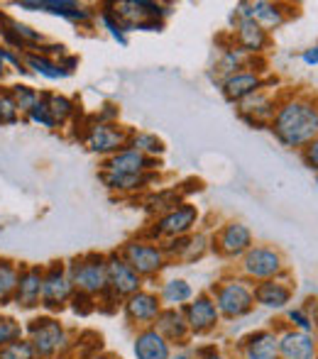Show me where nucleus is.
<instances>
[{"instance_id": "obj_15", "label": "nucleus", "mask_w": 318, "mask_h": 359, "mask_svg": "<svg viewBox=\"0 0 318 359\" xmlns=\"http://www.w3.org/2000/svg\"><path fill=\"white\" fill-rule=\"evenodd\" d=\"M120 308H123V316H125V320H128V325L143 330V327L154 325V320L159 318V313L164 306H161L157 291H147V288H143V291H138L130 298H125Z\"/></svg>"}, {"instance_id": "obj_27", "label": "nucleus", "mask_w": 318, "mask_h": 359, "mask_svg": "<svg viewBox=\"0 0 318 359\" xmlns=\"http://www.w3.org/2000/svg\"><path fill=\"white\" fill-rule=\"evenodd\" d=\"M133 355L135 359H171L174 347L154 327H143L133 337Z\"/></svg>"}, {"instance_id": "obj_8", "label": "nucleus", "mask_w": 318, "mask_h": 359, "mask_svg": "<svg viewBox=\"0 0 318 359\" xmlns=\"http://www.w3.org/2000/svg\"><path fill=\"white\" fill-rule=\"evenodd\" d=\"M130 137H133V130L123 128L118 123H91L86 128L84 144L88 147V151L103 156H113L118 151L128 149Z\"/></svg>"}, {"instance_id": "obj_9", "label": "nucleus", "mask_w": 318, "mask_h": 359, "mask_svg": "<svg viewBox=\"0 0 318 359\" xmlns=\"http://www.w3.org/2000/svg\"><path fill=\"white\" fill-rule=\"evenodd\" d=\"M199 222V208L194 203H179L171 210H166L164 215H159L154 220V227L147 232L150 240L159 242V240H176V237H186L191 235V230Z\"/></svg>"}, {"instance_id": "obj_32", "label": "nucleus", "mask_w": 318, "mask_h": 359, "mask_svg": "<svg viewBox=\"0 0 318 359\" xmlns=\"http://www.w3.org/2000/svg\"><path fill=\"white\" fill-rule=\"evenodd\" d=\"M20 266L10 259H0V308L10 306L15 298V288H18Z\"/></svg>"}, {"instance_id": "obj_3", "label": "nucleus", "mask_w": 318, "mask_h": 359, "mask_svg": "<svg viewBox=\"0 0 318 359\" xmlns=\"http://www.w3.org/2000/svg\"><path fill=\"white\" fill-rule=\"evenodd\" d=\"M211 298L220 313V320H240L255 311V284L240 274H230L211 286Z\"/></svg>"}, {"instance_id": "obj_44", "label": "nucleus", "mask_w": 318, "mask_h": 359, "mask_svg": "<svg viewBox=\"0 0 318 359\" xmlns=\"http://www.w3.org/2000/svg\"><path fill=\"white\" fill-rule=\"evenodd\" d=\"M301 159H304L306 169H311V171H316V174H318V137L311 144H306L304 149H301Z\"/></svg>"}, {"instance_id": "obj_7", "label": "nucleus", "mask_w": 318, "mask_h": 359, "mask_svg": "<svg viewBox=\"0 0 318 359\" xmlns=\"http://www.w3.org/2000/svg\"><path fill=\"white\" fill-rule=\"evenodd\" d=\"M74 286L69 279L67 264L62 262H52L49 266H44L42 274V303L39 306L47 313H62L64 308L72 303L74 298Z\"/></svg>"}, {"instance_id": "obj_22", "label": "nucleus", "mask_w": 318, "mask_h": 359, "mask_svg": "<svg viewBox=\"0 0 318 359\" xmlns=\"http://www.w3.org/2000/svg\"><path fill=\"white\" fill-rule=\"evenodd\" d=\"M220 90H223V98L228 103H242L245 98L255 95L257 90L265 88V79L257 69H242V72L228 76L225 81H220Z\"/></svg>"}, {"instance_id": "obj_45", "label": "nucleus", "mask_w": 318, "mask_h": 359, "mask_svg": "<svg viewBox=\"0 0 318 359\" xmlns=\"http://www.w3.org/2000/svg\"><path fill=\"white\" fill-rule=\"evenodd\" d=\"M120 108L115 103H105L100 113H95V123H118Z\"/></svg>"}, {"instance_id": "obj_20", "label": "nucleus", "mask_w": 318, "mask_h": 359, "mask_svg": "<svg viewBox=\"0 0 318 359\" xmlns=\"http://www.w3.org/2000/svg\"><path fill=\"white\" fill-rule=\"evenodd\" d=\"M18 8L22 10H42V13L59 15L64 20H72V22H93L98 18V13L86 5L77 3V0H22L18 3Z\"/></svg>"}, {"instance_id": "obj_36", "label": "nucleus", "mask_w": 318, "mask_h": 359, "mask_svg": "<svg viewBox=\"0 0 318 359\" xmlns=\"http://www.w3.org/2000/svg\"><path fill=\"white\" fill-rule=\"evenodd\" d=\"M98 20H100V25H103V27L110 32V37L120 44V47H128V32H125V27L120 25V20L113 15L110 5H105V8L98 10Z\"/></svg>"}, {"instance_id": "obj_33", "label": "nucleus", "mask_w": 318, "mask_h": 359, "mask_svg": "<svg viewBox=\"0 0 318 359\" xmlns=\"http://www.w3.org/2000/svg\"><path fill=\"white\" fill-rule=\"evenodd\" d=\"M130 149H138L140 154L150 156V159H157V156L164 154V142L157 137V135L152 133H133V137H130Z\"/></svg>"}, {"instance_id": "obj_10", "label": "nucleus", "mask_w": 318, "mask_h": 359, "mask_svg": "<svg viewBox=\"0 0 318 359\" xmlns=\"http://www.w3.org/2000/svg\"><path fill=\"white\" fill-rule=\"evenodd\" d=\"M113 15L120 20L125 32H133L140 25L150 22V20H161L171 13V5L154 3V0H118V3H108Z\"/></svg>"}, {"instance_id": "obj_31", "label": "nucleus", "mask_w": 318, "mask_h": 359, "mask_svg": "<svg viewBox=\"0 0 318 359\" xmlns=\"http://www.w3.org/2000/svg\"><path fill=\"white\" fill-rule=\"evenodd\" d=\"M22 64L27 69H32L34 74L44 76V79H49V81H59V79H67L69 76L62 67H59V62H54V59L44 57V54H39V52H27L22 57Z\"/></svg>"}, {"instance_id": "obj_1", "label": "nucleus", "mask_w": 318, "mask_h": 359, "mask_svg": "<svg viewBox=\"0 0 318 359\" xmlns=\"http://www.w3.org/2000/svg\"><path fill=\"white\" fill-rule=\"evenodd\" d=\"M270 130L281 147L301 151L318 137V98L304 93L281 98Z\"/></svg>"}, {"instance_id": "obj_30", "label": "nucleus", "mask_w": 318, "mask_h": 359, "mask_svg": "<svg viewBox=\"0 0 318 359\" xmlns=\"http://www.w3.org/2000/svg\"><path fill=\"white\" fill-rule=\"evenodd\" d=\"M98 179L103 181V186L108 191H118V194H135V191L145 189L152 184L154 174H140V176H128V174H110V171H100Z\"/></svg>"}, {"instance_id": "obj_35", "label": "nucleus", "mask_w": 318, "mask_h": 359, "mask_svg": "<svg viewBox=\"0 0 318 359\" xmlns=\"http://www.w3.org/2000/svg\"><path fill=\"white\" fill-rule=\"evenodd\" d=\"M286 313V327H294V330L301 332H318V318L311 316L304 306L289 308Z\"/></svg>"}, {"instance_id": "obj_24", "label": "nucleus", "mask_w": 318, "mask_h": 359, "mask_svg": "<svg viewBox=\"0 0 318 359\" xmlns=\"http://www.w3.org/2000/svg\"><path fill=\"white\" fill-rule=\"evenodd\" d=\"M159 166L157 159H150V156L140 154L138 149H123L118 154L108 156L103 161V169L100 171H110V174H128V176H140V174H152Z\"/></svg>"}, {"instance_id": "obj_18", "label": "nucleus", "mask_w": 318, "mask_h": 359, "mask_svg": "<svg viewBox=\"0 0 318 359\" xmlns=\"http://www.w3.org/2000/svg\"><path fill=\"white\" fill-rule=\"evenodd\" d=\"M277 105H279V100L272 98V95L262 88V90H257L255 95H250V98L238 103V115L242 123H247L250 128L265 130V128H270L272 118H274Z\"/></svg>"}, {"instance_id": "obj_21", "label": "nucleus", "mask_w": 318, "mask_h": 359, "mask_svg": "<svg viewBox=\"0 0 318 359\" xmlns=\"http://www.w3.org/2000/svg\"><path fill=\"white\" fill-rule=\"evenodd\" d=\"M42 266H20L13 303L20 311H34L42 303Z\"/></svg>"}, {"instance_id": "obj_42", "label": "nucleus", "mask_w": 318, "mask_h": 359, "mask_svg": "<svg viewBox=\"0 0 318 359\" xmlns=\"http://www.w3.org/2000/svg\"><path fill=\"white\" fill-rule=\"evenodd\" d=\"M27 118L32 120V123L42 125V128H49V130L57 128V123H54V118H52V113H49L47 103H44V100H42V95H39V103L34 105V108L27 113Z\"/></svg>"}, {"instance_id": "obj_50", "label": "nucleus", "mask_w": 318, "mask_h": 359, "mask_svg": "<svg viewBox=\"0 0 318 359\" xmlns=\"http://www.w3.org/2000/svg\"><path fill=\"white\" fill-rule=\"evenodd\" d=\"M5 74V59H3V47H0V79H3Z\"/></svg>"}, {"instance_id": "obj_14", "label": "nucleus", "mask_w": 318, "mask_h": 359, "mask_svg": "<svg viewBox=\"0 0 318 359\" xmlns=\"http://www.w3.org/2000/svg\"><path fill=\"white\" fill-rule=\"evenodd\" d=\"M289 18V10L281 3H270V0H252V3H238L233 10V20H252L260 25L265 32H274Z\"/></svg>"}, {"instance_id": "obj_40", "label": "nucleus", "mask_w": 318, "mask_h": 359, "mask_svg": "<svg viewBox=\"0 0 318 359\" xmlns=\"http://www.w3.org/2000/svg\"><path fill=\"white\" fill-rule=\"evenodd\" d=\"M8 27L13 29V32H15V37H18L20 42L25 44V47H32V44H34V47H42L44 37L37 32V29H32V27H29V25L13 22V20H10V22H8Z\"/></svg>"}, {"instance_id": "obj_48", "label": "nucleus", "mask_w": 318, "mask_h": 359, "mask_svg": "<svg viewBox=\"0 0 318 359\" xmlns=\"http://www.w3.org/2000/svg\"><path fill=\"white\" fill-rule=\"evenodd\" d=\"M59 67H62L67 74H72L74 69L79 67V57H69V54H64V57L59 59Z\"/></svg>"}, {"instance_id": "obj_46", "label": "nucleus", "mask_w": 318, "mask_h": 359, "mask_svg": "<svg viewBox=\"0 0 318 359\" xmlns=\"http://www.w3.org/2000/svg\"><path fill=\"white\" fill-rule=\"evenodd\" d=\"M196 359H228V357L220 355V350L216 345H211V347H199L196 350Z\"/></svg>"}, {"instance_id": "obj_4", "label": "nucleus", "mask_w": 318, "mask_h": 359, "mask_svg": "<svg viewBox=\"0 0 318 359\" xmlns=\"http://www.w3.org/2000/svg\"><path fill=\"white\" fill-rule=\"evenodd\" d=\"M69 279L77 293L91 296L98 301L108 291V274H105V255L98 252H86L67 264Z\"/></svg>"}, {"instance_id": "obj_11", "label": "nucleus", "mask_w": 318, "mask_h": 359, "mask_svg": "<svg viewBox=\"0 0 318 359\" xmlns=\"http://www.w3.org/2000/svg\"><path fill=\"white\" fill-rule=\"evenodd\" d=\"M105 274H108V293L115 301L123 303L133 293L143 291L145 279L120 257V252L105 255Z\"/></svg>"}, {"instance_id": "obj_17", "label": "nucleus", "mask_w": 318, "mask_h": 359, "mask_svg": "<svg viewBox=\"0 0 318 359\" xmlns=\"http://www.w3.org/2000/svg\"><path fill=\"white\" fill-rule=\"evenodd\" d=\"M279 359H318V332H301L294 327L277 330Z\"/></svg>"}, {"instance_id": "obj_47", "label": "nucleus", "mask_w": 318, "mask_h": 359, "mask_svg": "<svg viewBox=\"0 0 318 359\" xmlns=\"http://www.w3.org/2000/svg\"><path fill=\"white\" fill-rule=\"evenodd\" d=\"M301 62L306 64V67H318V44H314V47L304 49L301 52Z\"/></svg>"}, {"instance_id": "obj_29", "label": "nucleus", "mask_w": 318, "mask_h": 359, "mask_svg": "<svg viewBox=\"0 0 318 359\" xmlns=\"http://www.w3.org/2000/svg\"><path fill=\"white\" fill-rule=\"evenodd\" d=\"M157 296L164 308H184L196 296V291L186 279H169L159 286Z\"/></svg>"}, {"instance_id": "obj_5", "label": "nucleus", "mask_w": 318, "mask_h": 359, "mask_svg": "<svg viewBox=\"0 0 318 359\" xmlns=\"http://www.w3.org/2000/svg\"><path fill=\"white\" fill-rule=\"evenodd\" d=\"M120 257H123L143 279H154V276H159L161 271L171 264L164 247H161V242L143 240V237H135V240L125 242V245L120 247Z\"/></svg>"}, {"instance_id": "obj_26", "label": "nucleus", "mask_w": 318, "mask_h": 359, "mask_svg": "<svg viewBox=\"0 0 318 359\" xmlns=\"http://www.w3.org/2000/svg\"><path fill=\"white\" fill-rule=\"evenodd\" d=\"M233 39H235V47H240L242 52L252 59H255L257 54L267 52V47H270V32H265V29L257 22H252V20H235Z\"/></svg>"}, {"instance_id": "obj_34", "label": "nucleus", "mask_w": 318, "mask_h": 359, "mask_svg": "<svg viewBox=\"0 0 318 359\" xmlns=\"http://www.w3.org/2000/svg\"><path fill=\"white\" fill-rule=\"evenodd\" d=\"M42 100L47 103L49 113H52V118H54V123H57V125H64L69 118H72L74 113H77V105H74V100H69L67 95L44 93Z\"/></svg>"}, {"instance_id": "obj_37", "label": "nucleus", "mask_w": 318, "mask_h": 359, "mask_svg": "<svg viewBox=\"0 0 318 359\" xmlns=\"http://www.w3.org/2000/svg\"><path fill=\"white\" fill-rule=\"evenodd\" d=\"M25 337V325L13 316H3L0 313V347L10 345V342H18Z\"/></svg>"}, {"instance_id": "obj_6", "label": "nucleus", "mask_w": 318, "mask_h": 359, "mask_svg": "<svg viewBox=\"0 0 318 359\" xmlns=\"http://www.w3.org/2000/svg\"><path fill=\"white\" fill-rule=\"evenodd\" d=\"M281 274H286L284 257L272 245H252L240 259V276L252 284L279 279Z\"/></svg>"}, {"instance_id": "obj_2", "label": "nucleus", "mask_w": 318, "mask_h": 359, "mask_svg": "<svg viewBox=\"0 0 318 359\" xmlns=\"http://www.w3.org/2000/svg\"><path fill=\"white\" fill-rule=\"evenodd\" d=\"M25 335H27L29 345H32L37 359H62L69 357L77 347L72 332L59 323L54 316H39L25 325Z\"/></svg>"}, {"instance_id": "obj_41", "label": "nucleus", "mask_w": 318, "mask_h": 359, "mask_svg": "<svg viewBox=\"0 0 318 359\" xmlns=\"http://www.w3.org/2000/svg\"><path fill=\"white\" fill-rule=\"evenodd\" d=\"M20 118V110L15 105L10 90H0V125H15Z\"/></svg>"}, {"instance_id": "obj_38", "label": "nucleus", "mask_w": 318, "mask_h": 359, "mask_svg": "<svg viewBox=\"0 0 318 359\" xmlns=\"http://www.w3.org/2000/svg\"><path fill=\"white\" fill-rule=\"evenodd\" d=\"M10 95H13L20 113H29V110L39 103V93L34 88H29V86H20V83L13 86V88H10Z\"/></svg>"}, {"instance_id": "obj_12", "label": "nucleus", "mask_w": 318, "mask_h": 359, "mask_svg": "<svg viewBox=\"0 0 318 359\" xmlns=\"http://www.w3.org/2000/svg\"><path fill=\"white\" fill-rule=\"evenodd\" d=\"M252 245H255V235H252V230L245 222L238 220L225 222L211 240V250L218 257H223V259H242V255Z\"/></svg>"}, {"instance_id": "obj_52", "label": "nucleus", "mask_w": 318, "mask_h": 359, "mask_svg": "<svg viewBox=\"0 0 318 359\" xmlns=\"http://www.w3.org/2000/svg\"><path fill=\"white\" fill-rule=\"evenodd\" d=\"M0 22H3V25H8V22H10V20H8V18H5V15H3V13H0Z\"/></svg>"}, {"instance_id": "obj_51", "label": "nucleus", "mask_w": 318, "mask_h": 359, "mask_svg": "<svg viewBox=\"0 0 318 359\" xmlns=\"http://www.w3.org/2000/svg\"><path fill=\"white\" fill-rule=\"evenodd\" d=\"M171 359H191V357L184 355V352H179V355H171Z\"/></svg>"}, {"instance_id": "obj_23", "label": "nucleus", "mask_w": 318, "mask_h": 359, "mask_svg": "<svg viewBox=\"0 0 318 359\" xmlns=\"http://www.w3.org/2000/svg\"><path fill=\"white\" fill-rule=\"evenodd\" d=\"M169 262H179V264H194L199 262L206 252L211 250V240L206 235H186V237H176V240H166L161 242Z\"/></svg>"}, {"instance_id": "obj_16", "label": "nucleus", "mask_w": 318, "mask_h": 359, "mask_svg": "<svg viewBox=\"0 0 318 359\" xmlns=\"http://www.w3.org/2000/svg\"><path fill=\"white\" fill-rule=\"evenodd\" d=\"M291 301H294V284L289 281V271L281 274L279 279L255 284V306L265 308V311L284 313L291 308Z\"/></svg>"}, {"instance_id": "obj_49", "label": "nucleus", "mask_w": 318, "mask_h": 359, "mask_svg": "<svg viewBox=\"0 0 318 359\" xmlns=\"http://www.w3.org/2000/svg\"><path fill=\"white\" fill-rule=\"evenodd\" d=\"M88 359H123V357H118V355H113V352H98V355H93V357H88Z\"/></svg>"}, {"instance_id": "obj_43", "label": "nucleus", "mask_w": 318, "mask_h": 359, "mask_svg": "<svg viewBox=\"0 0 318 359\" xmlns=\"http://www.w3.org/2000/svg\"><path fill=\"white\" fill-rule=\"evenodd\" d=\"M69 306H72L79 316H91L93 311H98V303H95V298L84 296V293H74V298H72V303H69Z\"/></svg>"}, {"instance_id": "obj_53", "label": "nucleus", "mask_w": 318, "mask_h": 359, "mask_svg": "<svg viewBox=\"0 0 318 359\" xmlns=\"http://www.w3.org/2000/svg\"><path fill=\"white\" fill-rule=\"evenodd\" d=\"M316 189H318V174H316Z\"/></svg>"}, {"instance_id": "obj_28", "label": "nucleus", "mask_w": 318, "mask_h": 359, "mask_svg": "<svg viewBox=\"0 0 318 359\" xmlns=\"http://www.w3.org/2000/svg\"><path fill=\"white\" fill-rule=\"evenodd\" d=\"M255 62L252 57H247L245 52H242L240 47H235V44H230V47H225L223 52H220L218 62L213 64V76H216V83H220V81H225L228 76L242 72V69H250V64Z\"/></svg>"}, {"instance_id": "obj_54", "label": "nucleus", "mask_w": 318, "mask_h": 359, "mask_svg": "<svg viewBox=\"0 0 318 359\" xmlns=\"http://www.w3.org/2000/svg\"><path fill=\"white\" fill-rule=\"evenodd\" d=\"M62 359H69V357H62Z\"/></svg>"}, {"instance_id": "obj_13", "label": "nucleus", "mask_w": 318, "mask_h": 359, "mask_svg": "<svg viewBox=\"0 0 318 359\" xmlns=\"http://www.w3.org/2000/svg\"><path fill=\"white\" fill-rule=\"evenodd\" d=\"M184 318H186V325H189V332L191 337H204V335H211L213 330H218L220 325V313L216 308L213 298L211 293H196L184 308Z\"/></svg>"}, {"instance_id": "obj_25", "label": "nucleus", "mask_w": 318, "mask_h": 359, "mask_svg": "<svg viewBox=\"0 0 318 359\" xmlns=\"http://www.w3.org/2000/svg\"><path fill=\"white\" fill-rule=\"evenodd\" d=\"M154 330L169 342L171 347L174 345H186L191 340V332H189V325H186V318H184V311L181 308H161L159 318L154 320Z\"/></svg>"}, {"instance_id": "obj_39", "label": "nucleus", "mask_w": 318, "mask_h": 359, "mask_svg": "<svg viewBox=\"0 0 318 359\" xmlns=\"http://www.w3.org/2000/svg\"><path fill=\"white\" fill-rule=\"evenodd\" d=\"M0 359H37V355H34L27 337H22V340L0 347Z\"/></svg>"}, {"instance_id": "obj_19", "label": "nucleus", "mask_w": 318, "mask_h": 359, "mask_svg": "<svg viewBox=\"0 0 318 359\" xmlns=\"http://www.w3.org/2000/svg\"><path fill=\"white\" fill-rule=\"evenodd\" d=\"M240 359H279V337L274 327H260L247 332L238 342Z\"/></svg>"}]
</instances>
